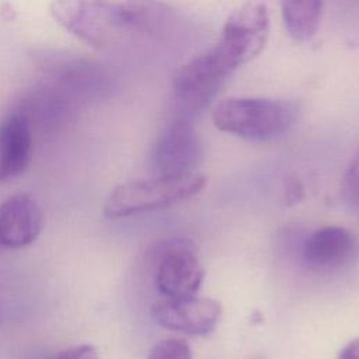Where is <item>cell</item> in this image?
<instances>
[{
    "instance_id": "obj_1",
    "label": "cell",
    "mask_w": 359,
    "mask_h": 359,
    "mask_svg": "<svg viewBox=\"0 0 359 359\" xmlns=\"http://www.w3.org/2000/svg\"><path fill=\"white\" fill-rule=\"evenodd\" d=\"M248 62L244 48L226 35L188 60L172 80L178 116L191 119L205 111L231 73Z\"/></svg>"
},
{
    "instance_id": "obj_2",
    "label": "cell",
    "mask_w": 359,
    "mask_h": 359,
    "mask_svg": "<svg viewBox=\"0 0 359 359\" xmlns=\"http://www.w3.org/2000/svg\"><path fill=\"white\" fill-rule=\"evenodd\" d=\"M296 102L266 97H230L212 111L213 125L247 140H272L285 135L297 121Z\"/></svg>"
},
{
    "instance_id": "obj_3",
    "label": "cell",
    "mask_w": 359,
    "mask_h": 359,
    "mask_svg": "<svg viewBox=\"0 0 359 359\" xmlns=\"http://www.w3.org/2000/svg\"><path fill=\"white\" fill-rule=\"evenodd\" d=\"M105 24L114 28L130 29L151 38L178 42H192L194 24L172 6L163 0H94Z\"/></svg>"
},
{
    "instance_id": "obj_4",
    "label": "cell",
    "mask_w": 359,
    "mask_h": 359,
    "mask_svg": "<svg viewBox=\"0 0 359 359\" xmlns=\"http://www.w3.org/2000/svg\"><path fill=\"white\" fill-rule=\"evenodd\" d=\"M205 184L206 178L198 172L125 182L111 191L104 202L102 215L109 220H116L165 208L199 194Z\"/></svg>"
},
{
    "instance_id": "obj_5",
    "label": "cell",
    "mask_w": 359,
    "mask_h": 359,
    "mask_svg": "<svg viewBox=\"0 0 359 359\" xmlns=\"http://www.w3.org/2000/svg\"><path fill=\"white\" fill-rule=\"evenodd\" d=\"M205 279V268L196 245L189 240H172L161 251L156 285L164 297L196 296Z\"/></svg>"
},
{
    "instance_id": "obj_6",
    "label": "cell",
    "mask_w": 359,
    "mask_h": 359,
    "mask_svg": "<svg viewBox=\"0 0 359 359\" xmlns=\"http://www.w3.org/2000/svg\"><path fill=\"white\" fill-rule=\"evenodd\" d=\"M151 156L158 175H185L201 164L203 146L191 121L178 116L158 135Z\"/></svg>"
},
{
    "instance_id": "obj_7",
    "label": "cell",
    "mask_w": 359,
    "mask_h": 359,
    "mask_svg": "<svg viewBox=\"0 0 359 359\" xmlns=\"http://www.w3.org/2000/svg\"><path fill=\"white\" fill-rule=\"evenodd\" d=\"M222 314L220 304L209 297H161L151 306L154 321L172 331L185 332L188 335L210 334Z\"/></svg>"
},
{
    "instance_id": "obj_8",
    "label": "cell",
    "mask_w": 359,
    "mask_h": 359,
    "mask_svg": "<svg viewBox=\"0 0 359 359\" xmlns=\"http://www.w3.org/2000/svg\"><path fill=\"white\" fill-rule=\"evenodd\" d=\"M46 80L60 86L77 100L98 98L112 90L111 76L88 60L70 56H50L42 66Z\"/></svg>"
},
{
    "instance_id": "obj_9",
    "label": "cell",
    "mask_w": 359,
    "mask_h": 359,
    "mask_svg": "<svg viewBox=\"0 0 359 359\" xmlns=\"http://www.w3.org/2000/svg\"><path fill=\"white\" fill-rule=\"evenodd\" d=\"M41 206L28 195H14L0 205V247L24 248L42 230Z\"/></svg>"
},
{
    "instance_id": "obj_10",
    "label": "cell",
    "mask_w": 359,
    "mask_h": 359,
    "mask_svg": "<svg viewBox=\"0 0 359 359\" xmlns=\"http://www.w3.org/2000/svg\"><path fill=\"white\" fill-rule=\"evenodd\" d=\"M356 251L355 236L339 226H325L313 231L302 245V259L316 271L341 268L353 258Z\"/></svg>"
},
{
    "instance_id": "obj_11",
    "label": "cell",
    "mask_w": 359,
    "mask_h": 359,
    "mask_svg": "<svg viewBox=\"0 0 359 359\" xmlns=\"http://www.w3.org/2000/svg\"><path fill=\"white\" fill-rule=\"evenodd\" d=\"M32 156V123L17 107L0 122V182L22 174Z\"/></svg>"
},
{
    "instance_id": "obj_12",
    "label": "cell",
    "mask_w": 359,
    "mask_h": 359,
    "mask_svg": "<svg viewBox=\"0 0 359 359\" xmlns=\"http://www.w3.org/2000/svg\"><path fill=\"white\" fill-rule=\"evenodd\" d=\"M50 14L66 31L98 46L107 36L108 25L94 0H52Z\"/></svg>"
},
{
    "instance_id": "obj_13",
    "label": "cell",
    "mask_w": 359,
    "mask_h": 359,
    "mask_svg": "<svg viewBox=\"0 0 359 359\" xmlns=\"http://www.w3.org/2000/svg\"><path fill=\"white\" fill-rule=\"evenodd\" d=\"M280 14L289 35L296 41L311 39L321 21L323 0H279Z\"/></svg>"
},
{
    "instance_id": "obj_14",
    "label": "cell",
    "mask_w": 359,
    "mask_h": 359,
    "mask_svg": "<svg viewBox=\"0 0 359 359\" xmlns=\"http://www.w3.org/2000/svg\"><path fill=\"white\" fill-rule=\"evenodd\" d=\"M147 359H192V351L182 338H165L150 349Z\"/></svg>"
},
{
    "instance_id": "obj_15",
    "label": "cell",
    "mask_w": 359,
    "mask_h": 359,
    "mask_svg": "<svg viewBox=\"0 0 359 359\" xmlns=\"http://www.w3.org/2000/svg\"><path fill=\"white\" fill-rule=\"evenodd\" d=\"M342 189L351 203L359 206V153L352 158L344 175Z\"/></svg>"
},
{
    "instance_id": "obj_16",
    "label": "cell",
    "mask_w": 359,
    "mask_h": 359,
    "mask_svg": "<svg viewBox=\"0 0 359 359\" xmlns=\"http://www.w3.org/2000/svg\"><path fill=\"white\" fill-rule=\"evenodd\" d=\"M53 359H98V353L93 345L83 344L60 352Z\"/></svg>"
},
{
    "instance_id": "obj_17",
    "label": "cell",
    "mask_w": 359,
    "mask_h": 359,
    "mask_svg": "<svg viewBox=\"0 0 359 359\" xmlns=\"http://www.w3.org/2000/svg\"><path fill=\"white\" fill-rule=\"evenodd\" d=\"M304 196V188L303 184L297 177H290L287 180L286 185V203L287 206L299 203Z\"/></svg>"
},
{
    "instance_id": "obj_18",
    "label": "cell",
    "mask_w": 359,
    "mask_h": 359,
    "mask_svg": "<svg viewBox=\"0 0 359 359\" xmlns=\"http://www.w3.org/2000/svg\"><path fill=\"white\" fill-rule=\"evenodd\" d=\"M338 359H359V338L348 342L339 352Z\"/></svg>"
}]
</instances>
